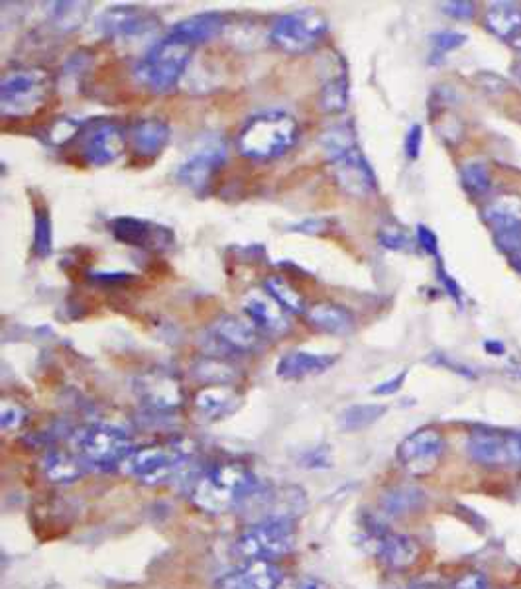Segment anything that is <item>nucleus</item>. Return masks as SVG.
Instances as JSON below:
<instances>
[{"label":"nucleus","instance_id":"40","mask_svg":"<svg viewBox=\"0 0 521 589\" xmlns=\"http://www.w3.org/2000/svg\"><path fill=\"white\" fill-rule=\"evenodd\" d=\"M277 589H329V585L311 575H284Z\"/></svg>","mask_w":521,"mask_h":589},{"label":"nucleus","instance_id":"29","mask_svg":"<svg viewBox=\"0 0 521 589\" xmlns=\"http://www.w3.org/2000/svg\"><path fill=\"white\" fill-rule=\"evenodd\" d=\"M482 218L494 230L521 225V195L507 193L496 196L494 201L484 206Z\"/></svg>","mask_w":521,"mask_h":589},{"label":"nucleus","instance_id":"6","mask_svg":"<svg viewBox=\"0 0 521 589\" xmlns=\"http://www.w3.org/2000/svg\"><path fill=\"white\" fill-rule=\"evenodd\" d=\"M297 544L296 521L266 519L250 524L235 540V554L242 562H276L286 558Z\"/></svg>","mask_w":521,"mask_h":589},{"label":"nucleus","instance_id":"2","mask_svg":"<svg viewBox=\"0 0 521 589\" xmlns=\"http://www.w3.org/2000/svg\"><path fill=\"white\" fill-rule=\"evenodd\" d=\"M258 489L256 475L240 462L215 464L205 470L191 489V501L207 514H226L238 509Z\"/></svg>","mask_w":521,"mask_h":589},{"label":"nucleus","instance_id":"44","mask_svg":"<svg viewBox=\"0 0 521 589\" xmlns=\"http://www.w3.org/2000/svg\"><path fill=\"white\" fill-rule=\"evenodd\" d=\"M406 379H407V370H402V372H399L397 375H394L392 379H386V382H382V384L376 385V387L372 389V393H374V395H378V397L394 395V393H397L399 389L404 387Z\"/></svg>","mask_w":521,"mask_h":589},{"label":"nucleus","instance_id":"10","mask_svg":"<svg viewBox=\"0 0 521 589\" xmlns=\"http://www.w3.org/2000/svg\"><path fill=\"white\" fill-rule=\"evenodd\" d=\"M226 144L219 136L205 138L175 169V179L197 196H205L226 164Z\"/></svg>","mask_w":521,"mask_h":589},{"label":"nucleus","instance_id":"50","mask_svg":"<svg viewBox=\"0 0 521 589\" xmlns=\"http://www.w3.org/2000/svg\"><path fill=\"white\" fill-rule=\"evenodd\" d=\"M512 77H514L517 87L521 89V61H516V64L512 65Z\"/></svg>","mask_w":521,"mask_h":589},{"label":"nucleus","instance_id":"39","mask_svg":"<svg viewBox=\"0 0 521 589\" xmlns=\"http://www.w3.org/2000/svg\"><path fill=\"white\" fill-rule=\"evenodd\" d=\"M421 147H423V126L421 125H411L407 134H406V142H404V150L407 159L416 162L421 155Z\"/></svg>","mask_w":521,"mask_h":589},{"label":"nucleus","instance_id":"35","mask_svg":"<svg viewBox=\"0 0 521 589\" xmlns=\"http://www.w3.org/2000/svg\"><path fill=\"white\" fill-rule=\"evenodd\" d=\"M494 244L500 252L517 257L521 255V225L494 230Z\"/></svg>","mask_w":521,"mask_h":589},{"label":"nucleus","instance_id":"23","mask_svg":"<svg viewBox=\"0 0 521 589\" xmlns=\"http://www.w3.org/2000/svg\"><path fill=\"white\" fill-rule=\"evenodd\" d=\"M242 395L235 385H205L193 404L205 421H221L238 411Z\"/></svg>","mask_w":521,"mask_h":589},{"label":"nucleus","instance_id":"4","mask_svg":"<svg viewBox=\"0 0 521 589\" xmlns=\"http://www.w3.org/2000/svg\"><path fill=\"white\" fill-rule=\"evenodd\" d=\"M193 49L191 44L167 34L140 57L135 67L136 81L157 95L174 91L191 64Z\"/></svg>","mask_w":521,"mask_h":589},{"label":"nucleus","instance_id":"26","mask_svg":"<svg viewBox=\"0 0 521 589\" xmlns=\"http://www.w3.org/2000/svg\"><path fill=\"white\" fill-rule=\"evenodd\" d=\"M306 318L313 328L325 334L345 336L355 328V314L346 306L336 303H317L307 306Z\"/></svg>","mask_w":521,"mask_h":589},{"label":"nucleus","instance_id":"25","mask_svg":"<svg viewBox=\"0 0 521 589\" xmlns=\"http://www.w3.org/2000/svg\"><path fill=\"white\" fill-rule=\"evenodd\" d=\"M225 26L226 20L221 12H201V15H193L174 24L167 34L195 47L199 44L211 42L216 35H221Z\"/></svg>","mask_w":521,"mask_h":589},{"label":"nucleus","instance_id":"42","mask_svg":"<svg viewBox=\"0 0 521 589\" xmlns=\"http://www.w3.org/2000/svg\"><path fill=\"white\" fill-rule=\"evenodd\" d=\"M417 242H419L423 252L433 255V257H439V238L429 226H426V225L417 226Z\"/></svg>","mask_w":521,"mask_h":589},{"label":"nucleus","instance_id":"52","mask_svg":"<svg viewBox=\"0 0 521 589\" xmlns=\"http://www.w3.org/2000/svg\"><path fill=\"white\" fill-rule=\"evenodd\" d=\"M514 265H516V269H517V272L521 274V255H517V257H514Z\"/></svg>","mask_w":521,"mask_h":589},{"label":"nucleus","instance_id":"30","mask_svg":"<svg viewBox=\"0 0 521 589\" xmlns=\"http://www.w3.org/2000/svg\"><path fill=\"white\" fill-rule=\"evenodd\" d=\"M264 291L270 294V297L282 306L287 314H306L307 306L303 294L289 285L282 275H270L264 281Z\"/></svg>","mask_w":521,"mask_h":589},{"label":"nucleus","instance_id":"47","mask_svg":"<svg viewBox=\"0 0 521 589\" xmlns=\"http://www.w3.org/2000/svg\"><path fill=\"white\" fill-rule=\"evenodd\" d=\"M437 274H439V281H441V285L445 287V291L451 294V297L455 301H463V291H460V285L456 284V279H453L451 275H448L443 267L437 269Z\"/></svg>","mask_w":521,"mask_h":589},{"label":"nucleus","instance_id":"12","mask_svg":"<svg viewBox=\"0 0 521 589\" xmlns=\"http://www.w3.org/2000/svg\"><path fill=\"white\" fill-rule=\"evenodd\" d=\"M96 28L105 38L135 42L148 38L160 30V18L152 10L135 5H118L106 8L96 18Z\"/></svg>","mask_w":521,"mask_h":589},{"label":"nucleus","instance_id":"33","mask_svg":"<svg viewBox=\"0 0 521 589\" xmlns=\"http://www.w3.org/2000/svg\"><path fill=\"white\" fill-rule=\"evenodd\" d=\"M460 185L470 196H484L492 187L490 167L484 162H466L460 167Z\"/></svg>","mask_w":521,"mask_h":589},{"label":"nucleus","instance_id":"13","mask_svg":"<svg viewBox=\"0 0 521 589\" xmlns=\"http://www.w3.org/2000/svg\"><path fill=\"white\" fill-rule=\"evenodd\" d=\"M108 230L116 242L130 245V248L164 252L174 245V232L152 220L135 216H116L108 223Z\"/></svg>","mask_w":521,"mask_h":589},{"label":"nucleus","instance_id":"15","mask_svg":"<svg viewBox=\"0 0 521 589\" xmlns=\"http://www.w3.org/2000/svg\"><path fill=\"white\" fill-rule=\"evenodd\" d=\"M126 134L116 122H99L81 136V157L87 165L105 167L125 154Z\"/></svg>","mask_w":521,"mask_h":589},{"label":"nucleus","instance_id":"5","mask_svg":"<svg viewBox=\"0 0 521 589\" xmlns=\"http://www.w3.org/2000/svg\"><path fill=\"white\" fill-rule=\"evenodd\" d=\"M71 446L85 464L96 470H113L123 465L135 452L130 434L120 426L106 423L77 428L71 436Z\"/></svg>","mask_w":521,"mask_h":589},{"label":"nucleus","instance_id":"34","mask_svg":"<svg viewBox=\"0 0 521 589\" xmlns=\"http://www.w3.org/2000/svg\"><path fill=\"white\" fill-rule=\"evenodd\" d=\"M89 15V3H52L50 18L59 30L71 32L79 28Z\"/></svg>","mask_w":521,"mask_h":589},{"label":"nucleus","instance_id":"38","mask_svg":"<svg viewBox=\"0 0 521 589\" xmlns=\"http://www.w3.org/2000/svg\"><path fill=\"white\" fill-rule=\"evenodd\" d=\"M441 10L453 20H470L475 16L476 5L468 0H448V3H441Z\"/></svg>","mask_w":521,"mask_h":589},{"label":"nucleus","instance_id":"9","mask_svg":"<svg viewBox=\"0 0 521 589\" xmlns=\"http://www.w3.org/2000/svg\"><path fill=\"white\" fill-rule=\"evenodd\" d=\"M329 34V22L321 12L301 8L277 18L270 28V42L282 52L301 55L317 47Z\"/></svg>","mask_w":521,"mask_h":589},{"label":"nucleus","instance_id":"8","mask_svg":"<svg viewBox=\"0 0 521 589\" xmlns=\"http://www.w3.org/2000/svg\"><path fill=\"white\" fill-rule=\"evenodd\" d=\"M52 77L44 69L8 71L0 83V110L5 118H28L45 105Z\"/></svg>","mask_w":521,"mask_h":589},{"label":"nucleus","instance_id":"20","mask_svg":"<svg viewBox=\"0 0 521 589\" xmlns=\"http://www.w3.org/2000/svg\"><path fill=\"white\" fill-rule=\"evenodd\" d=\"M323 83L319 93V106L323 113L341 115L348 106V71L345 59L333 54L326 59V67L323 69Z\"/></svg>","mask_w":521,"mask_h":589},{"label":"nucleus","instance_id":"41","mask_svg":"<svg viewBox=\"0 0 521 589\" xmlns=\"http://www.w3.org/2000/svg\"><path fill=\"white\" fill-rule=\"evenodd\" d=\"M79 126H81L79 122H74V120H59V122H55L54 128L50 130V138H52L54 144L62 145L64 142L77 136Z\"/></svg>","mask_w":521,"mask_h":589},{"label":"nucleus","instance_id":"14","mask_svg":"<svg viewBox=\"0 0 521 589\" xmlns=\"http://www.w3.org/2000/svg\"><path fill=\"white\" fill-rule=\"evenodd\" d=\"M136 397L152 413H174L185 401L184 385L175 374L152 370L136 379Z\"/></svg>","mask_w":521,"mask_h":589},{"label":"nucleus","instance_id":"53","mask_svg":"<svg viewBox=\"0 0 521 589\" xmlns=\"http://www.w3.org/2000/svg\"><path fill=\"white\" fill-rule=\"evenodd\" d=\"M417 589H445V587H441V585H421V587H417Z\"/></svg>","mask_w":521,"mask_h":589},{"label":"nucleus","instance_id":"7","mask_svg":"<svg viewBox=\"0 0 521 589\" xmlns=\"http://www.w3.org/2000/svg\"><path fill=\"white\" fill-rule=\"evenodd\" d=\"M191 456L193 448L187 442L172 440L135 448L123 465L136 482L144 485H160L187 465Z\"/></svg>","mask_w":521,"mask_h":589},{"label":"nucleus","instance_id":"1","mask_svg":"<svg viewBox=\"0 0 521 589\" xmlns=\"http://www.w3.org/2000/svg\"><path fill=\"white\" fill-rule=\"evenodd\" d=\"M319 144L333 165L338 187L346 195L358 199V196H370L372 193H376L378 179H376L366 155L360 150L353 122L345 120L326 128L321 134Z\"/></svg>","mask_w":521,"mask_h":589},{"label":"nucleus","instance_id":"48","mask_svg":"<svg viewBox=\"0 0 521 589\" xmlns=\"http://www.w3.org/2000/svg\"><path fill=\"white\" fill-rule=\"evenodd\" d=\"M484 348H486V352L492 354V355H502L506 352V346H504L502 342H498V340L484 342Z\"/></svg>","mask_w":521,"mask_h":589},{"label":"nucleus","instance_id":"51","mask_svg":"<svg viewBox=\"0 0 521 589\" xmlns=\"http://www.w3.org/2000/svg\"><path fill=\"white\" fill-rule=\"evenodd\" d=\"M507 44H510V47L514 49V52H516V54H519V55H521V35H517V38L510 40V42H507Z\"/></svg>","mask_w":521,"mask_h":589},{"label":"nucleus","instance_id":"37","mask_svg":"<svg viewBox=\"0 0 521 589\" xmlns=\"http://www.w3.org/2000/svg\"><path fill=\"white\" fill-rule=\"evenodd\" d=\"M378 242L384 245L386 250H394V252L406 250L409 245V238L404 235V232L397 228H392V226H386L378 232Z\"/></svg>","mask_w":521,"mask_h":589},{"label":"nucleus","instance_id":"36","mask_svg":"<svg viewBox=\"0 0 521 589\" xmlns=\"http://www.w3.org/2000/svg\"><path fill=\"white\" fill-rule=\"evenodd\" d=\"M468 40V35L456 30H441L435 32L431 35V45H433V54L435 55H445L453 49H458L460 45H465Z\"/></svg>","mask_w":521,"mask_h":589},{"label":"nucleus","instance_id":"49","mask_svg":"<svg viewBox=\"0 0 521 589\" xmlns=\"http://www.w3.org/2000/svg\"><path fill=\"white\" fill-rule=\"evenodd\" d=\"M96 279L101 281H125L128 279V274H93Z\"/></svg>","mask_w":521,"mask_h":589},{"label":"nucleus","instance_id":"43","mask_svg":"<svg viewBox=\"0 0 521 589\" xmlns=\"http://www.w3.org/2000/svg\"><path fill=\"white\" fill-rule=\"evenodd\" d=\"M451 589H490V582L480 572H466L460 575Z\"/></svg>","mask_w":521,"mask_h":589},{"label":"nucleus","instance_id":"31","mask_svg":"<svg viewBox=\"0 0 521 589\" xmlns=\"http://www.w3.org/2000/svg\"><path fill=\"white\" fill-rule=\"evenodd\" d=\"M387 407L380 403H365V404H353L338 416V426L346 433H358L365 431V428L378 423L386 414Z\"/></svg>","mask_w":521,"mask_h":589},{"label":"nucleus","instance_id":"16","mask_svg":"<svg viewBox=\"0 0 521 589\" xmlns=\"http://www.w3.org/2000/svg\"><path fill=\"white\" fill-rule=\"evenodd\" d=\"M209 342L216 355H246L260 348L262 334L236 316H221L209 330Z\"/></svg>","mask_w":521,"mask_h":589},{"label":"nucleus","instance_id":"19","mask_svg":"<svg viewBox=\"0 0 521 589\" xmlns=\"http://www.w3.org/2000/svg\"><path fill=\"white\" fill-rule=\"evenodd\" d=\"M284 574L272 562H242L216 578L213 589H277Z\"/></svg>","mask_w":521,"mask_h":589},{"label":"nucleus","instance_id":"3","mask_svg":"<svg viewBox=\"0 0 521 589\" xmlns=\"http://www.w3.org/2000/svg\"><path fill=\"white\" fill-rule=\"evenodd\" d=\"M299 140L297 120L286 110H266L252 116L238 132V152L254 162L284 157Z\"/></svg>","mask_w":521,"mask_h":589},{"label":"nucleus","instance_id":"21","mask_svg":"<svg viewBox=\"0 0 521 589\" xmlns=\"http://www.w3.org/2000/svg\"><path fill=\"white\" fill-rule=\"evenodd\" d=\"M336 362V354L294 350L287 352L284 358H280V362L276 364V375L284 379V382H301V379L329 372Z\"/></svg>","mask_w":521,"mask_h":589},{"label":"nucleus","instance_id":"28","mask_svg":"<svg viewBox=\"0 0 521 589\" xmlns=\"http://www.w3.org/2000/svg\"><path fill=\"white\" fill-rule=\"evenodd\" d=\"M486 28L498 38L510 42L521 35V5L494 3L484 18Z\"/></svg>","mask_w":521,"mask_h":589},{"label":"nucleus","instance_id":"27","mask_svg":"<svg viewBox=\"0 0 521 589\" xmlns=\"http://www.w3.org/2000/svg\"><path fill=\"white\" fill-rule=\"evenodd\" d=\"M42 472L47 477V482L67 485L81 480L83 474L87 472V464H85L77 454L54 450V452H47L44 456Z\"/></svg>","mask_w":521,"mask_h":589},{"label":"nucleus","instance_id":"17","mask_svg":"<svg viewBox=\"0 0 521 589\" xmlns=\"http://www.w3.org/2000/svg\"><path fill=\"white\" fill-rule=\"evenodd\" d=\"M374 554L392 572H406L414 568L421 558V544L414 536L374 529L370 533Z\"/></svg>","mask_w":521,"mask_h":589},{"label":"nucleus","instance_id":"32","mask_svg":"<svg viewBox=\"0 0 521 589\" xmlns=\"http://www.w3.org/2000/svg\"><path fill=\"white\" fill-rule=\"evenodd\" d=\"M54 250V230H52V216L47 206H38L34 213V236H32V254L38 260L50 257Z\"/></svg>","mask_w":521,"mask_h":589},{"label":"nucleus","instance_id":"24","mask_svg":"<svg viewBox=\"0 0 521 589\" xmlns=\"http://www.w3.org/2000/svg\"><path fill=\"white\" fill-rule=\"evenodd\" d=\"M169 140H172V128L162 118L138 120L130 130L132 147L142 159H155L165 150Z\"/></svg>","mask_w":521,"mask_h":589},{"label":"nucleus","instance_id":"11","mask_svg":"<svg viewBox=\"0 0 521 589\" xmlns=\"http://www.w3.org/2000/svg\"><path fill=\"white\" fill-rule=\"evenodd\" d=\"M445 448L446 442L443 433L433 426H423L399 442L396 456L409 475L423 477L439 468Z\"/></svg>","mask_w":521,"mask_h":589},{"label":"nucleus","instance_id":"46","mask_svg":"<svg viewBox=\"0 0 521 589\" xmlns=\"http://www.w3.org/2000/svg\"><path fill=\"white\" fill-rule=\"evenodd\" d=\"M24 421V411L18 404L3 403V431H15Z\"/></svg>","mask_w":521,"mask_h":589},{"label":"nucleus","instance_id":"18","mask_svg":"<svg viewBox=\"0 0 521 589\" xmlns=\"http://www.w3.org/2000/svg\"><path fill=\"white\" fill-rule=\"evenodd\" d=\"M242 313L262 336H284L289 330L287 313L266 291H250L242 301Z\"/></svg>","mask_w":521,"mask_h":589},{"label":"nucleus","instance_id":"45","mask_svg":"<svg viewBox=\"0 0 521 589\" xmlns=\"http://www.w3.org/2000/svg\"><path fill=\"white\" fill-rule=\"evenodd\" d=\"M329 223H331L329 218H307V220H303V223L294 225L292 230L299 232V235L315 236V235H321V232L329 228Z\"/></svg>","mask_w":521,"mask_h":589},{"label":"nucleus","instance_id":"22","mask_svg":"<svg viewBox=\"0 0 521 589\" xmlns=\"http://www.w3.org/2000/svg\"><path fill=\"white\" fill-rule=\"evenodd\" d=\"M466 454L486 468H512L510 444L507 433L496 431H475L466 438Z\"/></svg>","mask_w":521,"mask_h":589}]
</instances>
